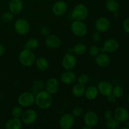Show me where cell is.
I'll return each instance as SVG.
<instances>
[{"label":"cell","instance_id":"cell-14","mask_svg":"<svg viewBox=\"0 0 129 129\" xmlns=\"http://www.w3.org/2000/svg\"><path fill=\"white\" fill-rule=\"evenodd\" d=\"M97 88H98L100 94L107 97V96L112 94L113 87L112 83H110L108 81H101L98 83Z\"/></svg>","mask_w":129,"mask_h":129},{"label":"cell","instance_id":"cell-8","mask_svg":"<svg viewBox=\"0 0 129 129\" xmlns=\"http://www.w3.org/2000/svg\"><path fill=\"white\" fill-rule=\"evenodd\" d=\"M77 59L73 54H66L62 59V66L65 70H73L77 65Z\"/></svg>","mask_w":129,"mask_h":129},{"label":"cell","instance_id":"cell-21","mask_svg":"<svg viewBox=\"0 0 129 129\" xmlns=\"http://www.w3.org/2000/svg\"><path fill=\"white\" fill-rule=\"evenodd\" d=\"M23 122L18 118L12 117L6 122L5 128L6 129H21L22 128Z\"/></svg>","mask_w":129,"mask_h":129},{"label":"cell","instance_id":"cell-41","mask_svg":"<svg viewBox=\"0 0 129 129\" xmlns=\"http://www.w3.org/2000/svg\"><path fill=\"white\" fill-rule=\"evenodd\" d=\"M5 51H6V50H5V47H4V45L0 44V56L3 55L5 54Z\"/></svg>","mask_w":129,"mask_h":129},{"label":"cell","instance_id":"cell-39","mask_svg":"<svg viewBox=\"0 0 129 129\" xmlns=\"http://www.w3.org/2000/svg\"><path fill=\"white\" fill-rule=\"evenodd\" d=\"M122 26H123V28L124 30V31L127 34H129V18H126L123 21V24H122Z\"/></svg>","mask_w":129,"mask_h":129},{"label":"cell","instance_id":"cell-13","mask_svg":"<svg viewBox=\"0 0 129 129\" xmlns=\"http://www.w3.org/2000/svg\"><path fill=\"white\" fill-rule=\"evenodd\" d=\"M45 89L52 95L56 94L59 89V82L56 78H50L45 84Z\"/></svg>","mask_w":129,"mask_h":129},{"label":"cell","instance_id":"cell-37","mask_svg":"<svg viewBox=\"0 0 129 129\" xmlns=\"http://www.w3.org/2000/svg\"><path fill=\"white\" fill-rule=\"evenodd\" d=\"M92 40L94 42H98L100 41L101 39H102V36H101L100 32L98 31H94L93 32L91 35Z\"/></svg>","mask_w":129,"mask_h":129},{"label":"cell","instance_id":"cell-22","mask_svg":"<svg viewBox=\"0 0 129 129\" xmlns=\"http://www.w3.org/2000/svg\"><path fill=\"white\" fill-rule=\"evenodd\" d=\"M99 91L96 86H89L88 88H86L84 96L88 100L93 101L98 97Z\"/></svg>","mask_w":129,"mask_h":129},{"label":"cell","instance_id":"cell-4","mask_svg":"<svg viewBox=\"0 0 129 129\" xmlns=\"http://www.w3.org/2000/svg\"><path fill=\"white\" fill-rule=\"evenodd\" d=\"M19 105L24 108H30L35 103V95L30 91H25L18 97Z\"/></svg>","mask_w":129,"mask_h":129},{"label":"cell","instance_id":"cell-33","mask_svg":"<svg viewBox=\"0 0 129 129\" xmlns=\"http://www.w3.org/2000/svg\"><path fill=\"white\" fill-rule=\"evenodd\" d=\"M78 83L79 84H81L83 85H87L89 82V77L86 74H81L77 78Z\"/></svg>","mask_w":129,"mask_h":129},{"label":"cell","instance_id":"cell-35","mask_svg":"<svg viewBox=\"0 0 129 129\" xmlns=\"http://www.w3.org/2000/svg\"><path fill=\"white\" fill-rule=\"evenodd\" d=\"M89 54L91 57H95L97 55L100 54V48L96 45H92L89 48Z\"/></svg>","mask_w":129,"mask_h":129},{"label":"cell","instance_id":"cell-10","mask_svg":"<svg viewBox=\"0 0 129 129\" xmlns=\"http://www.w3.org/2000/svg\"><path fill=\"white\" fill-rule=\"evenodd\" d=\"M75 119L71 113L63 114L59 119V126L62 129H71L74 126Z\"/></svg>","mask_w":129,"mask_h":129},{"label":"cell","instance_id":"cell-25","mask_svg":"<svg viewBox=\"0 0 129 129\" xmlns=\"http://www.w3.org/2000/svg\"><path fill=\"white\" fill-rule=\"evenodd\" d=\"M106 9L111 13L118 12L120 10V4L117 0H107L105 4Z\"/></svg>","mask_w":129,"mask_h":129},{"label":"cell","instance_id":"cell-19","mask_svg":"<svg viewBox=\"0 0 129 129\" xmlns=\"http://www.w3.org/2000/svg\"><path fill=\"white\" fill-rule=\"evenodd\" d=\"M23 6L22 0H11L8 5L10 11L15 15H18L22 11Z\"/></svg>","mask_w":129,"mask_h":129},{"label":"cell","instance_id":"cell-40","mask_svg":"<svg viewBox=\"0 0 129 129\" xmlns=\"http://www.w3.org/2000/svg\"><path fill=\"white\" fill-rule=\"evenodd\" d=\"M107 101H108V103H110V104H114L116 102H117V98L113 95V94H110V95L107 96Z\"/></svg>","mask_w":129,"mask_h":129},{"label":"cell","instance_id":"cell-38","mask_svg":"<svg viewBox=\"0 0 129 129\" xmlns=\"http://www.w3.org/2000/svg\"><path fill=\"white\" fill-rule=\"evenodd\" d=\"M40 33L43 36L47 37L50 34V30L46 26H42L40 28Z\"/></svg>","mask_w":129,"mask_h":129},{"label":"cell","instance_id":"cell-34","mask_svg":"<svg viewBox=\"0 0 129 129\" xmlns=\"http://www.w3.org/2000/svg\"><path fill=\"white\" fill-rule=\"evenodd\" d=\"M83 113H84V110L81 107H76L73 108L71 114L73 115L74 118H78V117L83 115Z\"/></svg>","mask_w":129,"mask_h":129},{"label":"cell","instance_id":"cell-27","mask_svg":"<svg viewBox=\"0 0 129 129\" xmlns=\"http://www.w3.org/2000/svg\"><path fill=\"white\" fill-rule=\"evenodd\" d=\"M87 47L83 43H78L75 44L73 48V52L74 54L78 55H82L85 54Z\"/></svg>","mask_w":129,"mask_h":129},{"label":"cell","instance_id":"cell-29","mask_svg":"<svg viewBox=\"0 0 129 129\" xmlns=\"http://www.w3.org/2000/svg\"><path fill=\"white\" fill-rule=\"evenodd\" d=\"M106 126L110 129H118L120 127V122L116 120L114 117L106 121Z\"/></svg>","mask_w":129,"mask_h":129},{"label":"cell","instance_id":"cell-6","mask_svg":"<svg viewBox=\"0 0 129 129\" xmlns=\"http://www.w3.org/2000/svg\"><path fill=\"white\" fill-rule=\"evenodd\" d=\"M15 31L19 35H25L30 30V23L24 18H19L15 21L14 24Z\"/></svg>","mask_w":129,"mask_h":129},{"label":"cell","instance_id":"cell-15","mask_svg":"<svg viewBox=\"0 0 129 129\" xmlns=\"http://www.w3.org/2000/svg\"><path fill=\"white\" fill-rule=\"evenodd\" d=\"M76 79V75L73 70H66L60 75V81L66 85H71L74 84Z\"/></svg>","mask_w":129,"mask_h":129},{"label":"cell","instance_id":"cell-26","mask_svg":"<svg viewBox=\"0 0 129 129\" xmlns=\"http://www.w3.org/2000/svg\"><path fill=\"white\" fill-rule=\"evenodd\" d=\"M39 46V41L36 38H30L26 42L25 44V49H27L30 50H36Z\"/></svg>","mask_w":129,"mask_h":129},{"label":"cell","instance_id":"cell-36","mask_svg":"<svg viewBox=\"0 0 129 129\" xmlns=\"http://www.w3.org/2000/svg\"><path fill=\"white\" fill-rule=\"evenodd\" d=\"M103 118L105 119V120H108L113 117V112L110 110H107L105 111L103 113Z\"/></svg>","mask_w":129,"mask_h":129},{"label":"cell","instance_id":"cell-16","mask_svg":"<svg viewBox=\"0 0 129 129\" xmlns=\"http://www.w3.org/2000/svg\"><path fill=\"white\" fill-rule=\"evenodd\" d=\"M113 117L120 123L125 122L129 119L128 110L123 107H117L113 112Z\"/></svg>","mask_w":129,"mask_h":129},{"label":"cell","instance_id":"cell-24","mask_svg":"<svg viewBox=\"0 0 129 129\" xmlns=\"http://www.w3.org/2000/svg\"><path fill=\"white\" fill-rule=\"evenodd\" d=\"M35 64L37 68L41 71H45L47 70L49 67V61L44 57H39L36 58Z\"/></svg>","mask_w":129,"mask_h":129},{"label":"cell","instance_id":"cell-11","mask_svg":"<svg viewBox=\"0 0 129 129\" xmlns=\"http://www.w3.org/2000/svg\"><path fill=\"white\" fill-rule=\"evenodd\" d=\"M83 121H84V125L89 126L90 128H92L98 124V117L96 112L89 110L84 114Z\"/></svg>","mask_w":129,"mask_h":129},{"label":"cell","instance_id":"cell-43","mask_svg":"<svg viewBox=\"0 0 129 129\" xmlns=\"http://www.w3.org/2000/svg\"><path fill=\"white\" fill-rule=\"evenodd\" d=\"M82 128L83 129H91V128H90L89 126L86 125H84V126H83V127H82Z\"/></svg>","mask_w":129,"mask_h":129},{"label":"cell","instance_id":"cell-1","mask_svg":"<svg viewBox=\"0 0 129 129\" xmlns=\"http://www.w3.org/2000/svg\"><path fill=\"white\" fill-rule=\"evenodd\" d=\"M35 103L41 110H47L53 103L52 95L46 90H40L35 94Z\"/></svg>","mask_w":129,"mask_h":129},{"label":"cell","instance_id":"cell-7","mask_svg":"<svg viewBox=\"0 0 129 129\" xmlns=\"http://www.w3.org/2000/svg\"><path fill=\"white\" fill-rule=\"evenodd\" d=\"M38 118V113L35 110L28 108L26 110L23 111L21 120L23 123L26 125H30L33 124L37 121Z\"/></svg>","mask_w":129,"mask_h":129},{"label":"cell","instance_id":"cell-44","mask_svg":"<svg viewBox=\"0 0 129 129\" xmlns=\"http://www.w3.org/2000/svg\"><path fill=\"white\" fill-rule=\"evenodd\" d=\"M128 104H129V94H128Z\"/></svg>","mask_w":129,"mask_h":129},{"label":"cell","instance_id":"cell-2","mask_svg":"<svg viewBox=\"0 0 129 129\" xmlns=\"http://www.w3.org/2000/svg\"><path fill=\"white\" fill-rule=\"evenodd\" d=\"M36 56L32 50L24 49L18 55V60L20 64L25 67H31L35 64Z\"/></svg>","mask_w":129,"mask_h":129},{"label":"cell","instance_id":"cell-31","mask_svg":"<svg viewBox=\"0 0 129 129\" xmlns=\"http://www.w3.org/2000/svg\"><path fill=\"white\" fill-rule=\"evenodd\" d=\"M112 94L117 98H120L124 94V89L120 86H116L113 87Z\"/></svg>","mask_w":129,"mask_h":129},{"label":"cell","instance_id":"cell-9","mask_svg":"<svg viewBox=\"0 0 129 129\" xmlns=\"http://www.w3.org/2000/svg\"><path fill=\"white\" fill-rule=\"evenodd\" d=\"M68 6L66 1L59 0L54 3L52 7V11L55 16H62L66 13Z\"/></svg>","mask_w":129,"mask_h":129},{"label":"cell","instance_id":"cell-20","mask_svg":"<svg viewBox=\"0 0 129 129\" xmlns=\"http://www.w3.org/2000/svg\"><path fill=\"white\" fill-rule=\"evenodd\" d=\"M110 57L106 53H100L95 57L94 62L98 66L105 68L108 66L110 63Z\"/></svg>","mask_w":129,"mask_h":129},{"label":"cell","instance_id":"cell-17","mask_svg":"<svg viewBox=\"0 0 129 129\" xmlns=\"http://www.w3.org/2000/svg\"><path fill=\"white\" fill-rule=\"evenodd\" d=\"M45 44L50 49H56L60 47L62 41L57 35L49 34L45 39Z\"/></svg>","mask_w":129,"mask_h":129},{"label":"cell","instance_id":"cell-3","mask_svg":"<svg viewBox=\"0 0 129 129\" xmlns=\"http://www.w3.org/2000/svg\"><path fill=\"white\" fill-rule=\"evenodd\" d=\"M89 14L88 8L84 4L79 3L73 8L71 16L74 20L84 21L87 18Z\"/></svg>","mask_w":129,"mask_h":129},{"label":"cell","instance_id":"cell-42","mask_svg":"<svg viewBox=\"0 0 129 129\" xmlns=\"http://www.w3.org/2000/svg\"><path fill=\"white\" fill-rule=\"evenodd\" d=\"M124 123H125V127H127V128H129V119L127 120H126Z\"/></svg>","mask_w":129,"mask_h":129},{"label":"cell","instance_id":"cell-30","mask_svg":"<svg viewBox=\"0 0 129 129\" xmlns=\"http://www.w3.org/2000/svg\"><path fill=\"white\" fill-rule=\"evenodd\" d=\"M23 113V107H21L20 105L15 106L11 110V115L13 117H15V118H20L21 117Z\"/></svg>","mask_w":129,"mask_h":129},{"label":"cell","instance_id":"cell-18","mask_svg":"<svg viewBox=\"0 0 129 129\" xmlns=\"http://www.w3.org/2000/svg\"><path fill=\"white\" fill-rule=\"evenodd\" d=\"M119 42L115 39H108L104 42L103 49L107 52H115L119 49Z\"/></svg>","mask_w":129,"mask_h":129},{"label":"cell","instance_id":"cell-5","mask_svg":"<svg viewBox=\"0 0 129 129\" xmlns=\"http://www.w3.org/2000/svg\"><path fill=\"white\" fill-rule=\"evenodd\" d=\"M71 29L73 34L78 37H84L88 33V27L83 21L74 20L71 23Z\"/></svg>","mask_w":129,"mask_h":129},{"label":"cell","instance_id":"cell-23","mask_svg":"<svg viewBox=\"0 0 129 129\" xmlns=\"http://www.w3.org/2000/svg\"><path fill=\"white\" fill-rule=\"evenodd\" d=\"M85 90V86L78 83L73 86L71 89V93L76 98H81L84 96Z\"/></svg>","mask_w":129,"mask_h":129},{"label":"cell","instance_id":"cell-32","mask_svg":"<svg viewBox=\"0 0 129 129\" xmlns=\"http://www.w3.org/2000/svg\"><path fill=\"white\" fill-rule=\"evenodd\" d=\"M14 16H15V15H13L11 12H10V11H6V12H4L2 14L1 18L3 22L9 23L11 22L13 20Z\"/></svg>","mask_w":129,"mask_h":129},{"label":"cell","instance_id":"cell-12","mask_svg":"<svg viewBox=\"0 0 129 129\" xmlns=\"http://www.w3.org/2000/svg\"><path fill=\"white\" fill-rule=\"evenodd\" d=\"M95 28L100 32H106L110 27V21L105 16H101L96 19L94 23Z\"/></svg>","mask_w":129,"mask_h":129},{"label":"cell","instance_id":"cell-28","mask_svg":"<svg viewBox=\"0 0 129 129\" xmlns=\"http://www.w3.org/2000/svg\"><path fill=\"white\" fill-rule=\"evenodd\" d=\"M45 88V84L41 80H35L33 82L32 87H31V93L35 95L36 93H37L39 91L43 90Z\"/></svg>","mask_w":129,"mask_h":129}]
</instances>
